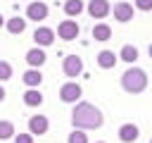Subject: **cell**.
<instances>
[{
	"instance_id": "cell-1",
	"label": "cell",
	"mask_w": 152,
	"mask_h": 143,
	"mask_svg": "<svg viewBox=\"0 0 152 143\" xmlns=\"http://www.w3.org/2000/svg\"><path fill=\"white\" fill-rule=\"evenodd\" d=\"M102 122H104V117H102V112L95 107V105H90V102H78L76 107H74V112H71V124H74V129H100L102 126Z\"/></svg>"
},
{
	"instance_id": "cell-2",
	"label": "cell",
	"mask_w": 152,
	"mask_h": 143,
	"mask_svg": "<svg viewBox=\"0 0 152 143\" xmlns=\"http://www.w3.org/2000/svg\"><path fill=\"white\" fill-rule=\"evenodd\" d=\"M121 88H124L126 93H131V95L142 93V91L147 88V74H145V69H140V67H128V69L121 74Z\"/></svg>"
},
{
	"instance_id": "cell-3",
	"label": "cell",
	"mask_w": 152,
	"mask_h": 143,
	"mask_svg": "<svg viewBox=\"0 0 152 143\" xmlns=\"http://www.w3.org/2000/svg\"><path fill=\"white\" fill-rule=\"evenodd\" d=\"M62 72H64V76H69V79L81 76V72H83V60H81L78 55H66L64 62H62Z\"/></svg>"
},
{
	"instance_id": "cell-4",
	"label": "cell",
	"mask_w": 152,
	"mask_h": 143,
	"mask_svg": "<svg viewBox=\"0 0 152 143\" xmlns=\"http://www.w3.org/2000/svg\"><path fill=\"white\" fill-rule=\"evenodd\" d=\"M81 95H83V91H81V86L76 83V81H69V83H64L62 88H59V100L62 102H78L81 100Z\"/></svg>"
},
{
	"instance_id": "cell-5",
	"label": "cell",
	"mask_w": 152,
	"mask_h": 143,
	"mask_svg": "<svg viewBox=\"0 0 152 143\" xmlns=\"http://www.w3.org/2000/svg\"><path fill=\"white\" fill-rule=\"evenodd\" d=\"M78 24L74 21V19H64V21H59V26H57V36L62 38V41H74V38H78Z\"/></svg>"
},
{
	"instance_id": "cell-6",
	"label": "cell",
	"mask_w": 152,
	"mask_h": 143,
	"mask_svg": "<svg viewBox=\"0 0 152 143\" xmlns=\"http://www.w3.org/2000/svg\"><path fill=\"white\" fill-rule=\"evenodd\" d=\"M26 17L33 19V21H43V19H48V5L40 2V0L28 2V7H26Z\"/></svg>"
},
{
	"instance_id": "cell-7",
	"label": "cell",
	"mask_w": 152,
	"mask_h": 143,
	"mask_svg": "<svg viewBox=\"0 0 152 143\" xmlns=\"http://www.w3.org/2000/svg\"><path fill=\"white\" fill-rule=\"evenodd\" d=\"M109 12H112V7H109L107 0H90L88 2V14L93 19H104Z\"/></svg>"
},
{
	"instance_id": "cell-8",
	"label": "cell",
	"mask_w": 152,
	"mask_h": 143,
	"mask_svg": "<svg viewBox=\"0 0 152 143\" xmlns=\"http://www.w3.org/2000/svg\"><path fill=\"white\" fill-rule=\"evenodd\" d=\"M33 41H36V45H40V48H48V45L55 43V31L48 29V26H38V29L33 31Z\"/></svg>"
},
{
	"instance_id": "cell-9",
	"label": "cell",
	"mask_w": 152,
	"mask_h": 143,
	"mask_svg": "<svg viewBox=\"0 0 152 143\" xmlns=\"http://www.w3.org/2000/svg\"><path fill=\"white\" fill-rule=\"evenodd\" d=\"M48 126H50V122H48L45 114H33V117L28 119V131H31L33 136H43V133H48Z\"/></svg>"
},
{
	"instance_id": "cell-10",
	"label": "cell",
	"mask_w": 152,
	"mask_h": 143,
	"mask_svg": "<svg viewBox=\"0 0 152 143\" xmlns=\"http://www.w3.org/2000/svg\"><path fill=\"white\" fill-rule=\"evenodd\" d=\"M45 60H48V55L43 52V48L40 45H36V48H31V50H26V62H28V67H43L45 64Z\"/></svg>"
},
{
	"instance_id": "cell-11",
	"label": "cell",
	"mask_w": 152,
	"mask_h": 143,
	"mask_svg": "<svg viewBox=\"0 0 152 143\" xmlns=\"http://www.w3.org/2000/svg\"><path fill=\"white\" fill-rule=\"evenodd\" d=\"M138 136H140V131L135 124H121L119 126V141L121 143H135Z\"/></svg>"
},
{
	"instance_id": "cell-12",
	"label": "cell",
	"mask_w": 152,
	"mask_h": 143,
	"mask_svg": "<svg viewBox=\"0 0 152 143\" xmlns=\"http://www.w3.org/2000/svg\"><path fill=\"white\" fill-rule=\"evenodd\" d=\"M114 19L116 21H131L133 19V5L131 2H116L114 5Z\"/></svg>"
},
{
	"instance_id": "cell-13",
	"label": "cell",
	"mask_w": 152,
	"mask_h": 143,
	"mask_svg": "<svg viewBox=\"0 0 152 143\" xmlns=\"http://www.w3.org/2000/svg\"><path fill=\"white\" fill-rule=\"evenodd\" d=\"M21 81H24L28 88H38L40 81H43V74H40L38 67H31V69H26V72L21 74Z\"/></svg>"
},
{
	"instance_id": "cell-14",
	"label": "cell",
	"mask_w": 152,
	"mask_h": 143,
	"mask_svg": "<svg viewBox=\"0 0 152 143\" xmlns=\"http://www.w3.org/2000/svg\"><path fill=\"white\" fill-rule=\"evenodd\" d=\"M116 60H119V55H114V50H100L97 52V64L102 69H112L116 64Z\"/></svg>"
},
{
	"instance_id": "cell-15",
	"label": "cell",
	"mask_w": 152,
	"mask_h": 143,
	"mask_svg": "<svg viewBox=\"0 0 152 143\" xmlns=\"http://www.w3.org/2000/svg\"><path fill=\"white\" fill-rule=\"evenodd\" d=\"M24 105H28V107H40V105H43V93H40L38 88H28V91L24 93Z\"/></svg>"
},
{
	"instance_id": "cell-16",
	"label": "cell",
	"mask_w": 152,
	"mask_h": 143,
	"mask_svg": "<svg viewBox=\"0 0 152 143\" xmlns=\"http://www.w3.org/2000/svg\"><path fill=\"white\" fill-rule=\"evenodd\" d=\"M5 26H7L10 33H24V29H26V19H21V17H12V19L5 21Z\"/></svg>"
},
{
	"instance_id": "cell-17",
	"label": "cell",
	"mask_w": 152,
	"mask_h": 143,
	"mask_svg": "<svg viewBox=\"0 0 152 143\" xmlns=\"http://www.w3.org/2000/svg\"><path fill=\"white\" fill-rule=\"evenodd\" d=\"M119 60H124V62L133 64V62L138 60V48H135V45H124V48L119 50Z\"/></svg>"
},
{
	"instance_id": "cell-18",
	"label": "cell",
	"mask_w": 152,
	"mask_h": 143,
	"mask_svg": "<svg viewBox=\"0 0 152 143\" xmlns=\"http://www.w3.org/2000/svg\"><path fill=\"white\" fill-rule=\"evenodd\" d=\"M93 38L95 41H109L112 38V29L107 24H95L93 26Z\"/></svg>"
},
{
	"instance_id": "cell-19",
	"label": "cell",
	"mask_w": 152,
	"mask_h": 143,
	"mask_svg": "<svg viewBox=\"0 0 152 143\" xmlns=\"http://www.w3.org/2000/svg\"><path fill=\"white\" fill-rule=\"evenodd\" d=\"M64 12L69 17H78L83 12V0H66L64 2Z\"/></svg>"
},
{
	"instance_id": "cell-20",
	"label": "cell",
	"mask_w": 152,
	"mask_h": 143,
	"mask_svg": "<svg viewBox=\"0 0 152 143\" xmlns=\"http://www.w3.org/2000/svg\"><path fill=\"white\" fill-rule=\"evenodd\" d=\"M14 124L12 122H0V141H7V138H14Z\"/></svg>"
},
{
	"instance_id": "cell-21",
	"label": "cell",
	"mask_w": 152,
	"mask_h": 143,
	"mask_svg": "<svg viewBox=\"0 0 152 143\" xmlns=\"http://www.w3.org/2000/svg\"><path fill=\"white\" fill-rule=\"evenodd\" d=\"M66 143H88V133H83V129H74L69 133Z\"/></svg>"
},
{
	"instance_id": "cell-22",
	"label": "cell",
	"mask_w": 152,
	"mask_h": 143,
	"mask_svg": "<svg viewBox=\"0 0 152 143\" xmlns=\"http://www.w3.org/2000/svg\"><path fill=\"white\" fill-rule=\"evenodd\" d=\"M7 79H12V67H10V62L0 60V81H7Z\"/></svg>"
},
{
	"instance_id": "cell-23",
	"label": "cell",
	"mask_w": 152,
	"mask_h": 143,
	"mask_svg": "<svg viewBox=\"0 0 152 143\" xmlns=\"http://www.w3.org/2000/svg\"><path fill=\"white\" fill-rule=\"evenodd\" d=\"M14 143H33V133H14Z\"/></svg>"
},
{
	"instance_id": "cell-24",
	"label": "cell",
	"mask_w": 152,
	"mask_h": 143,
	"mask_svg": "<svg viewBox=\"0 0 152 143\" xmlns=\"http://www.w3.org/2000/svg\"><path fill=\"white\" fill-rule=\"evenodd\" d=\"M135 7L142 10V12H147V10H152V0H135Z\"/></svg>"
},
{
	"instance_id": "cell-25",
	"label": "cell",
	"mask_w": 152,
	"mask_h": 143,
	"mask_svg": "<svg viewBox=\"0 0 152 143\" xmlns=\"http://www.w3.org/2000/svg\"><path fill=\"white\" fill-rule=\"evenodd\" d=\"M2 100H5V88L0 86V102H2Z\"/></svg>"
},
{
	"instance_id": "cell-26",
	"label": "cell",
	"mask_w": 152,
	"mask_h": 143,
	"mask_svg": "<svg viewBox=\"0 0 152 143\" xmlns=\"http://www.w3.org/2000/svg\"><path fill=\"white\" fill-rule=\"evenodd\" d=\"M2 24H5V17H2V14H0V26H2Z\"/></svg>"
},
{
	"instance_id": "cell-27",
	"label": "cell",
	"mask_w": 152,
	"mask_h": 143,
	"mask_svg": "<svg viewBox=\"0 0 152 143\" xmlns=\"http://www.w3.org/2000/svg\"><path fill=\"white\" fill-rule=\"evenodd\" d=\"M147 52H150V57H152V43H150V48H147Z\"/></svg>"
},
{
	"instance_id": "cell-28",
	"label": "cell",
	"mask_w": 152,
	"mask_h": 143,
	"mask_svg": "<svg viewBox=\"0 0 152 143\" xmlns=\"http://www.w3.org/2000/svg\"><path fill=\"white\" fill-rule=\"evenodd\" d=\"M97 143H104V141H97Z\"/></svg>"
},
{
	"instance_id": "cell-29",
	"label": "cell",
	"mask_w": 152,
	"mask_h": 143,
	"mask_svg": "<svg viewBox=\"0 0 152 143\" xmlns=\"http://www.w3.org/2000/svg\"><path fill=\"white\" fill-rule=\"evenodd\" d=\"M150 143H152V141H150Z\"/></svg>"
}]
</instances>
